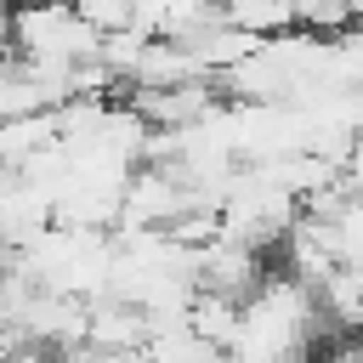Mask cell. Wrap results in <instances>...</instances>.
<instances>
[{
  "instance_id": "6da1fadb",
  "label": "cell",
  "mask_w": 363,
  "mask_h": 363,
  "mask_svg": "<svg viewBox=\"0 0 363 363\" xmlns=\"http://www.w3.org/2000/svg\"><path fill=\"white\" fill-rule=\"evenodd\" d=\"M318 346H323L318 301L295 278L272 272L238 306V340L227 346V363H312Z\"/></svg>"
},
{
  "instance_id": "7a4b0ae2",
  "label": "cell",
  "mask_w": 363,
  "mask_h": 363,
  "mask_svg": "<svg viewBox=\"0 0 363 363\" xmlns=\"http://www.w3.org/2000/svg\"><path fill=\"white\" fill-rule=\"evenodd\" d=\"M11 57L40 62V68H79L102 57V34L85 28V17L74 6H28L11 11Z\"/></svg>"
},
{
  "instance_id": "3957f363",
  "label": "cell",
  "mask_w": 363,
  "mask_h": 363,
  "mask_svg": "<svg viewBox=\"0 0 363 363\" xmlns=\"http://www.w3.org/2000/svg\"><path fill=\"white\" fill-rule=\"evenodd\" d=\"M147 363H227V352H216L210 340H199L187 329V318H147Z\"/></svg>"
},
{
  "instance_id": "277c9868",
  "label": "cell",
  "mask_w": 363,
  "mask_h": 363,
  "mask_svg": "<svg viewBox=\"0 0 363 363\" xmlns=\"http://www.w3.org/2000/svg\"><path fill=\"white\" fill-rule=\"evenodd\" d=\"M0 363H62L57 352H45V346H11Z\"/></svg>"
}]
</instances>
